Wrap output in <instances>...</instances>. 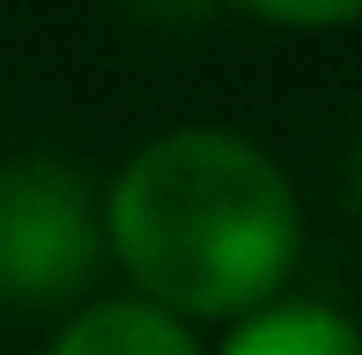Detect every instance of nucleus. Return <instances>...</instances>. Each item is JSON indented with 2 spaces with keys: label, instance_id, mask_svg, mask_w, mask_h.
<instances>
[{
  "label": "nucleus",
  "instance_id": "f257e3e1",
  "mask_svg": "<svg viewBox=\"0 0 362 355\" xmlns=\"http://www.w3.org/2000/svg\"><path fill=\"white\" fill-rule=\"evenodd\" d=\"M104 230L134 281L170 311H252L303 245L281 163L222 126L148 141L111 185Z\"/></svg>",
  "mask_w": 362,
  "mask_h": 355
},
{
  "label": "nucleus",
  "instance_id": "f03ea898",
  "mask_svg": "<svg viewBox=\"0 0 362 355\" xmlns=\"http://www.w3.org/2000/svg\"><path fill=\"white\" fill-rule=\"evenodd\" d=\"M96 260H104V222L67 163L37 156L0 170V296L52 303L74 281H89Z\"/></svg>",
  "mask_w": 362,
  "mask_h": 355
},
{
  "label": "nucleus",
  "instance_id": "7ed1b4c3",
  "mask_svg": "<svg viewBox=\"0 0 362 355\" xmlns=\"http://www.w3.org/2000/svg\"><path fill=\"white\" fill-rule=\"evenodd\" d=\"M52 355H192L185 326L156 303H89L67 333L52 341Z\"/></svg>",
  "mask_w": 362,
  "mask_h": 355
},
{
  "label": "nucleus",
  "instance_id": "20e7f679",
  "mask_svg": "<svg viewBox=\"0 0 362 355\" xmlns=\"http://www.w3.org/2000/svg\"><path fill=\"white\" fill-rule=\"evenodd\" d=\"M222 355H362V333L325 303H274L244 318Z\"/></svg>",
  "mask_w": 362,
  "mask_h": 355
},
{
  "label": "nucleus",
  "instance_id": "39448f33",
  "mask_svg": "<svg viewBox=\"0 0 362 355\" xmlns=\"http://www.w3.org/2000/svg\"><path fill=\"white\" fill-rule=\"evenodd\" d=\"M244 8L274 15V23H348L362 15V0H244Z\"/></svg>",
  "mask_w": 362,
  "mask_h": 355
},
{
  "label": "nucleus",
  "instance_id": "423d86ee",
  "mask_svg": "<svg viewBox=\"0 0 362 355\" xmlns=\"http://www.w3.org/2000/svg\"><path fill=\"white\" fill-rule=\"evenodd\" d=\"M141 8H170V15H185V8H200V0H141Z\"/></svg>",
  "mask_w": 362,
  "mask_h": 355
},
{
  "label": "nucleus",
  "instance_id": "0eeeda50",
  "mask_svg": "<svg viewBox=\"0 0 362 355\" xmlns=\"http://www.w3.org/2000/svg\"><path fill=\"white\" fill-rule=\"evenodd\" d=\"M355 192H362V170H355Z\"/></svg>",
  "mask_w": 362,
  "mask_h": 355
}]
</instances>
